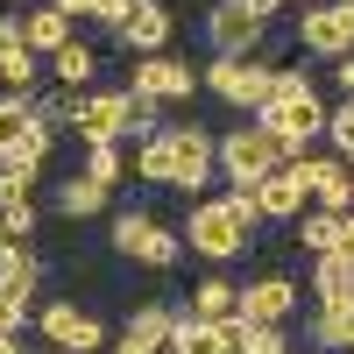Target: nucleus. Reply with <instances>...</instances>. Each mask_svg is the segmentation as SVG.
I'll list each match as a JSON object with an SVG mask.
<instances>
[{
  "mask_svg": "<svg viewBox=\"0 0 354 354\" xmlns=\"http://www.w3.org/2000/svg\"><path fill=\"white\" fill-rule=\"evenodd\" d=\"M255 227H262L255 192H227V198L192 205V220H185V248H192V255H205V262H234V255H248Z\"/></svg>",
  "mask_w": 354,
  "mask_h": 354,
  "instance_id": "1",
  "label": "nucleus"
},
{
  "mask_svg": "<svg viewBox=\"0 0 354 354\" xmlns=\"http://www.w3.org/2000/svg\"><path fill=\"white\" fill-rule=\"evenodd\" d=\"M270 135H283L290 149H305L312 135H326V100L312 93V78L305 71H277V93L262 100V113H255Z\"/></svg>",
  "mask_w": 354,
  "mask_h": 354,
  "instance_id": "2",
  "label": "nucleus"
},
{
  "mask_svg": "<svg viewBox=\"0 0 354 354\" xmlns=\"http://www.w3.org/2000/svg\"><path fill=\"white\" fill-rule=\"evenodd\" d=\"M290 156H298V149H290L283 135H270L262 121H241V128L220 135V177H227L234 192H255L262 177H270L277 163H290Z\"/></svg>",
  "mask_w": 354,
  "mask_h": 354,
  "instance_id": "3",
  "label": "nucleus"
},
{
  "mask_svg": "<svg viewBox=\"0 0 354 354\" xmlns=\"http://www.w3.org/2000/svg\"><path fill=\"white\" fill-rule=\"evenodd\" d=\"M205 85H213L234 113H262V100L277 93V64H262V57H213V64H205Z\"/></svg>",
  "mask_w": 354,
  "mask_h": 354,
  "instance_id": "4",
  "label": "nucleus"
},
{
  "mask_svg": "<svg viewBox=\"0 0 354 354\" xmlns=\"http://www.w3.org/2000/svg\"><path fill=\"white\" fill-rule=\"evenodd\" d=\"M113 248L135 255V262H149V270H177V255H185V241H177L156 213H142V205L113 213Z\"/></svg>",
  "mask_w": 354,
  "mask_h": 354,
  "instance_id": "5",
  "label": "nucleus"
},
{
  "mask_svg": "<svg viewBox=\"0 0 354 354\" xmlns=\"http://www.w3.org/2000/svg\"><path fill=\"white\" fill-rule=\"evenodd\" d=\"M312 177H319V156H290V163H277L270 177L255 185V205H262V220H298L305 213V198H312Z\"/></svg>",
  "mask_w": 354,
  "mask_h": 354,
  "instance_id": "6",
  "label": "nucleus"
},
{
  "mask_svg": "<svg viewBox=\"0 0 354 354\" xmlns=\"http://www.w3.org/2000/svg\"><path fill=\"white\" fill-rule=\"evenodd\" d=\"M262 15H248V0H213L205 8V43H213V57H255L262 50Z\"/></svg>",
  "mask_w": 354,
  "mask_h": 354,
  "instance_id": "7",
  "label": "nucleus"
},
{
  "mask_svg": "<svg viewBox=\"0 0 354 354\" xmlns=\"http://www.w3.org/2000/svg\"><path fill=\"white\" fill-rule=\"evenodd\" d=\"M298 43L312 57H347L354 50V0H312L298 15Z\"/></svg>",
  "mask_w": 354,
  "mask_h": 354,
  "instance_id": "8",
  "label": "nucleus"
},
{
  "mask_svg": "<svg viewBox=\"0 0 354 354\" xmlns=\"http://www.w3.org/2000/svg\"><path fill=\"white\" fill-rule=\"evenodd\" d=\"M36 333H43L57 354H100V347H106V326H100L93 312H71L64 298L36 312Z\"/></svg>",
  "mask_w": 354,
  "mask_h": 354,
  "instance_id": "9",
  "label": "nucleus"
},
{
  "mask_svg": "<svg viewBox=\"0 0 354 354\" xmlns=\"http://www.w3.org/2000/svg\"><path fill=\"white\" fill-rule=\"evenodd\" d=\"M128 85H135V93H149L156 106H170V100H192V93H198V71L185 64V57H163V50H156V57H135V78H128Z\"/></svg>",
  "mask_w": 354,
  "mask_h": 354,
  "instance_id": "10",
  "label": "nucleus"
},
{
  "mask_svg": "<svg viewBox=\"0 0 354 354\" xmlns=\"http://www.w3.org/2000/svg\"><path fill=\"white\" fill-rule=\"evenodd\" d=\"M298 312V283H290L283 270H262L241 283V319H255V326H283V319Z\"/></svg>",
  "mask_w": 354,
  "mask_h": 354,
  "instance_id": "11",
  "label": "nucleus"
},
{
  "mask_svg": "<svg viewBox=\"0 0 354 354\" xmlns=\"http://www.w3.org/2000/svg\"><path fill=\"white\" fill-rule=\"evenodd\" d=\"M128 113H135L128 93H78L71 128H78L85 142H121V135H128Z\"/></svg>",
  "mask_w": 354,
  "mask_h": 354,
  "instance_id": "12",
  "label": "nucleus"
},
{
  "mask_svg": "<svg viewBox=\"0 0 354 354\" xmlns=\"http://www.w3.org/2000/svg\"><path fill=\"white\" fill-rule=\"evenodd\" d=\"M170 135H177V192H198L205 177L220 170V135H213V128H198V121L170 128Z\"/></svg>",
  "mask_w": 354,
  "mask_h": 354,
  "instance_id": "13",
  "label": "nucleus"
},
{
  "mask_svg": "<svg viewBox=\"0 0 354 354\" xmlns=\"http://www.w3.org/2000/svg\"><path fill=\"white\" fill-rule=\"evenodd\" d=\"M113 43L121 50H135V57H156V50H170V8L163 0H142V8L113 28Z\"/></svg>",
  "mask_w": 354,
  "mask_h": 354,
  "instance_id": "14",
  "label": "nucleus"
},
{
  "mask_svg": "<svg viewBox=\"0 0 354 354\" xmlns=\"http://www.w3.org/2000/svg\"><path fill=\"white\" fill-rule=\"evenodd\" d=\"M312 305H354V248L312 255Z\"/></svg>",
  "mask_w": 354,
  "mask_h": 354,
  "instance_id": "15",
  "label": "nucleus"
},
{
  "mask_svg": "<svg viewBox=\"0 0 354 354\" xmlns=\"http://www.w3.org/2000/svg\"><path fill=\"white\" fill-rule=\"evenodd\" d=\"M0 85L8 93H36V50H28L15 15H0Z\"/></svg>",
  "mask_w": 354,
  "mask_h": 354,
  "instance_id": "16",
  "label": "nucleus"
},
{
  "mask_svg": "<svg viewBox=\"0 0 354 354\" xmlns=\"http://www.w3.org/2000/svg\"><path fill=\"white\" fill-rule=\"evenodd\" d=\"M128 340H142L149 354H177V312L170 305H135L128 312Z\"/></svg>",
  "mask_w": 354,
  "mask_h": 354,
  "instance_id": "17",
  "label": "nucleus"
},
{
  "mask_svg": "<svg viewBox=\"0 0 354 354\" xmlns=\"http://www.w3.org/2000/svg\"><path fill=\"white\" fill-rule=\"evenodd\" d=\"M312 198L326 205V213H354V163H347V156H319Z\"/></svg>",
  "mask_w": 354,
  "mask_h": 354,
  "instance_id": "18",
  "label": "nucleus"
},
{
  "mask_svg": "<svg viewBox=\"0 0 354 354\" xmlns=\"http://www.w3.org/2000/svg\"><path fill=\"white\" fill-rule=\"evenodd\" d=\"M192 312H198V319H234V312H241V283H234L227 270L198 277V283H192Z\"/></svg>",
  "mask_w": 354,
  "mask_h": 354,
  "instance_id": "19",
  "label": "nucleus"
},
{
  "mask_svg": "<svg viewBox=\"0 0 354 354\" xmlns=\"http://www.w3.org/2000/svg\"><path fill=\"white\" fill-rule=\"evenodd\" d=\"M135 177H149V185H177V135H170V128L142 135V149H135Z\"/></svg>",
  "mask_w": 354,
  "mask_h": 354,
  "instance_id": "20",
  "label": "nucleus"
},
{
  "mask_svg": "<svg viewBox=\"0 0 354 354\" xmlns=\"http://www.w3.org/2000/svg\"><path fill=\"white\" fill-rule=\"evenodd\" d=\"M21 36H28V50H43V57H50V50H64V43H71V15L43 0L36 15H21Z\"/></svg>",
  "mask_w": 354,
  "mask_h": 354,
  "instance_id": "21",
  "label": "nucleus"
},
{
  "mask_svg": "<svg viewBox=\"0 0 354 354\" xmlns=\"http://www.w3.org/2000/svg\"><path fill=\"white\" fill-rule=\"evenodd\" d=\"M100 205H106V185H100V177H64V185H57V213H64V220H93L100 213Z\"/></svg>",
  "mask_w": 354,
  "mask_h": 354,
  "instance_id": "22",
  "label": "nucleus"
},
{
  "mask_svg": "<svg viewBox=\"0 0 354 354\" xmlns=\"http://www.w3.org/2000/svg\"><path fill=\"white\" fill-rule=\"evenodd\" d=\"M50 71H57V85H64V93H85V85H93V71H100V57L71 36L64 50H50Z\"/></svg>",
  "mask_w": 354,
  "mask_h": 354,
  "instance_id": "23",
  "label": "nucleus"
},
{
  "mask_svg": "<svg viewBox=\"0 0 354 354\" xmlns=\"http://www.w3.org/2000/svg\"><path fill=\"white\" fill-rule=\"evenodd\" d=\"M177 354H227L220 319H198V312L185 305V312H177Z\"/></svg>",
  "mask_w": 354,
  "mask_h": 354,
  "instance_id": "24",
  "label": "nucleus"
},
{
  "mask_svg": "<svg viewBox=\"0 0 354 354\" xmlns=\"http://www.w3.org/2000/svg\"><path fill=\"white\" fill-rule=\"evenodd\" d=\"M298 241L312 248V255H326V248H347V213H298Z\"/></svg>",
  "mask_w": 354,
  "mask_h": 354,
  "instance_id": "25",
  "label": "nucleus"
},
{
  "mask_svg": "<svg viewBox=\"0 0 354 354\" xmlns=\"http://www.w3.org/2000/svg\"><path fill=\"white\" fill-rule=\"evenodd\" d=\"M340 312H347V305H319V312L305 319V340H312V354H347V333H340Z\"/></svg>",
  "mask_w": 354,
  "mask_h": 354,
  "instance_id": "26",
  "label": "nucleus"
},
{
  "mask_svg": "<svg viewBox=\"0 0 354 354\" xmlns=\"http://www.w3.org/2000/svg\"><path fill=\"white\" fill-rule=\"evenodd\" d=\"M28 121H36V93H8L0 100V156H15V142H21Z\"/></svg>",
  "mask_w": 354,
  "mask_h": 354,
  "instance_id": "27",
  "label": "nucleus"
},
{
  "mask_svg": "<svg viewBox=\"0 0 354 354\" xmlns=\"http://www.w3.org/2000/svg\"><path fill=\"white\" fill-rule=\"evenodd\" d=\"M28 192H36V163L0 156V213H8V205H28Z\"/></svg>",
  "mask_w": 354,
  "mask_h": 354,
  "instance_id": "28",
  "label": "nucleus"
},
{
  "mask_svg": "<svg viewBox=\"0 0 354 354\" xmlns=\"http://www.w3.org/2000/svg\"><path fill=\"white\" fill-rule=\"evenodd\" d=\"M85 177H100V185L113 192L128 177V163H121V142H85Z\"/></svg>",
  "mask_w": 354,
  "mask_h": 354,
  "instance_id": "29",
  "label": "nucleus"
},
{
  "mask_svg": "<svg viewBox=\"0 0 354 354\" xmlns=\"http://www.w3.org/2000/svg\"><path fill=\"white\" fill-rule=\"evenodd\" d=\"M50 142H57V121H43V113H36V121L21 128V142H15V156L43 170V163H50Z\"/></svg>",
  "mask_w": 354,
  "mask_h": 354,
  "instance_id": "30",
  "label": "nucleus"
},
{
  "mask_svg": "<svg viewBox=\"0 0 354 354\" xmlns=\"http://www.w3.org/2000/svg\"><path fill=\"white\" fill-rule=\"evenodd\" d=\"M326 135H333V149L354 163V100H340V106L326 113Z\"/></svg>",
  "mask_w": 354,
  "mask_h": 354,
  "instance_id": "31",
  "label": "nucleus"
},
{
  "mask_svg": "<svg viewBox=\"0 0 354 354\" xmlns=\"http://www.w3.org/2000/svg\"><path fill=\"white\" fill-rule=\"evenodd\" d=\"M241 354H290V333L283 326H255V319H248V347Z\"/></svg>",
  "mask_w": 354,
  "mask_h": 354,
  "instance_id": "32",
  "label": "nucleus"
},
{
  "mask_svg": "<svg viewBox=\"0 0 354 354\" xmlns=\"http://www.w3.org/2000/svg\"><path fill=\"white\" fill-rule=\"evenodd\" d=\"M0 227H8V241H28V234H36V205H8Z\"/></svg>",
  "mask_w": 354,
  "mask_h": 354,
  "instance_id": "33",
  "label": "nucleus"
},
{
  "mask_svg": "<svg viewBox=\"0 0 354 354\" xmlns=\"http://www.w3.org/2000/svg\"><path fill=\"white\" fill-rule=\"evenodd\" d=\"M333 85H340V100H354V50L333 57Z\"/></svg>",
  "mask_w": 354,
  "mask_h": 354,
  "instance_id": "34",
  "label": "nucleus"
},
{
  "mask_svg": "<svg viewBox=\"0 0 354 354\" xmlns=\"http://www.w3.org/2000/svg\"><path fill=\"white\" fill-rule=\"evenodd\" d=\"M50 8H64L71 21H100V0H50Z\"/></svg>",
  "mask_w": 354,
  "mask_h": 354,
  "instance_id": "35",
  "label": "nucleus"
},
{
  "mask_svg": "<svg viewBox=\"0 0 354 354\" xmlns=\"http://www.w3.org/2000/svg\"><path fill=\"white\" fill-rule=\"evenodd\" d=\"M283 8H290V0H248V15H262V21H277Z\"/></svg>",
  "mask_w": 354,
  "mask_h": 354,
  "instance_id": "36",
  "label": "nucleus"
},
{
  "mask_svg": "<svg viewBox=\"0 0 354 354\" xmlns=\"http://www.w3.org/2000/svg\"><path fill=\"white\" fill-rule=\"evenodd\" d=\"M113 354H149V347H142V340H128V333H121V340H113Z\"/></svg>",
  "mask_w": 354,
  "mask_h": 354,
  "instance_id": "37",
  "label": "nucleus"
},
{
  "mask_svg": "<svg viewBox=\"0 0 354 354\" xmlns=\"http://www.w3.org/2000/svg\"><path fill=\"white\" fill-rule=\"evenodd\" d=\"M340 333H347V354H354V305L340 312Z\"/></svg>",
  "mask_w": 354,
  "mask_h": 354,
  "instance_id": "38",
  "label": "nucleus"
},
{
  "mask_svg": "<svg viewBox=\"0 0 354 354\" xmlns=\"http://www.w3.org/2000/svg\"><path fill=\"white\" fill-rule=\"evenodd\" d=\"M0 354H21V340H15V333H0Z\"/></svg>",
  "mask_w": 354,
  "mask_h": 354,
  "instance_id": "39",
  "label": "nucleus"
},
{
  "mask_svg": "<svg viewBox=\"0 0 354 354\" xmlns=\"http://www.w3.org/2000/svg\"><path fill=\"white\" fill-rule=\"evenodd\" d=\"M347 248H354V213H347Z\"/></svg>",
  "mask_w": 354,
  "mask_h": 354,
  "instance_id": "40",
  "label": "nucleus"
},
{
  "mask_svg": "<svg viewBox=\"0 0 354 354\" xmlns=\"http://www.w3.org/2000/svg\"><path fill=\"white\" fill-rule=\"evenodd\" d=\"M0 255H8V227H0Z\"/></svg>",
  "mask_w": 354,
  "mask_h": 354,
  "instance_id": "41",
  "label": "nucleus"
},
{
  "mask_svg": "<svg viewBox=\"0 0 354 354\" xmlns=\"http://www.w3.org/2000/svg\"><path fill=\"white\" fill-rule=\"evenodd\" d=\"M305 8H312V0H305Z\"/></svg>",
  "mask_w": 354,
  "mask_h": 354,
  "instance_id": "42",
  "label": "nucleus"
}]
</instances>
